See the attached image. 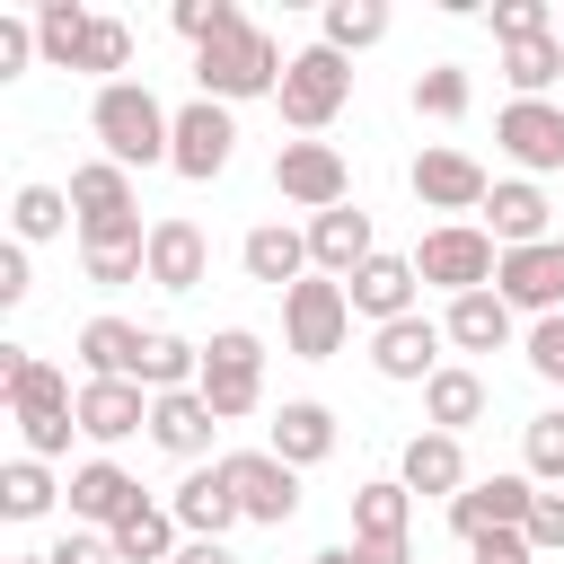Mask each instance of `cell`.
Returning <instances> with one entry per match:
<instances>
[{"label":"cell","instance_id":"cell-1","mask_svg":"<svg viewBox=\"0 0 564 564\" xmlns=\"http://www.w3.org/2000/svg\"><path fill=\"white\" fill-rule=\"evenodd\" d=\"M0 388H9V414L26 432V458H62L70 432H79V397L53 361H35L26 344H0Z\"/></svg>","mask_w":564,"mask_h":564},{"label":"cell","instance_id":"cell-2","mask_svg":"<svg viewBox=\"0 0 564 564\" xmlns=\"http://www.w3.org/2000/svg\"><path fill=\"white\" fill-rule=\"evenodd\" d=\"M282 70H291V53L247 18V26H229L220 44H203L194 53V88L212 97V106H238V97H282Z\"/></svg>","mask_w":564,"mask_h":564},{"label":"cell","instance_id":"cell-3","mask_svg":"<svg viewBox=\"0 0 564 564\" xmlns=\"http://www.w3.org/2000/svg\"><path fill=\"white\" fill-rule=\"evenodd\" d=\"M88 132L106 141V159H115V167H159V159H167V141H176V115L150 97V79H115V88H97Z\"/></svg>","mask_w":564,"mask_h":564},{"label":"cell","instance_id":"cell-4","mask_svg":"<svg viewBox=\"0 0 564 564\" xmlns=\"http://www.w3.org/2000/svg\"><path fill=\"white\" fill-rule=\"evenodd\" d=\"M344 97H352V62L335 53V44H308V53H291V70H282V123L308 141V132H326L335 115H344Z\"/></svg>","mask_w":564,"mask_h":564},{"label":"cell","instance_id":"cell-5","mask_svg":"<svg viewBox=\"0 0 564 564\" xmlns=\"http://www.w3.org/2000/svg\"><path fill=\"white\" fill-rule=\"evenodd\" d=\"M414 273H423L432 291L467 300V291H494V273H502V247H494L476 220H441V229H423V247H414Z\"/></svg>","mask_w":564,"mask_h":564},{"label":"cell","instance_id":"cell-6","mask_svg":"<svg viewBox=\"0 0 564 564\" xmlns=\"http://www.w3.org/2000/svg\"><path fill=\"white\" fill-rule=\"evenodd\" d=\"M344 335H352V300H344V282L308 273V282L282 291V352H291V361H335Z\"/></svg>","mask_w":564,"mask_h":564},{"label":"cell","instance_id":"cell-7","mask_svg":"<svg viewBox=\"0 0 564 564\" xmlns=\"http://www.w3.org/2000/svg\"><path fill=\"white\" fill-rule=\"evenodd\" d=\"M203 405L220 414V423H238V414H256L264 405V335H247V326H220L212 344H203Z\"/></svg>","mask_w":564,"mask_h":564},{"label":"cell","instance_id":"cell-8","mask_svg":"<svg viewBox=\"0 0 564 564\" xmlns=\"http://www.w3.org/2000/svg\"><path fill=\"white\" fill-rule=\"evenodd\" d=\"M273 194H282V203H300V212L317 220V212L352 203V167H344V150H335V141H282V150H273Z\"/></svg>","mask_w":564,"mask_h":564},{"label":"cell","instance_id":"cell-9","mask_svg":"<svg viewBox=\"0 0 564 564\" xmlns=\"http://www.w3.org/2000/svg\"><path fill=\"white\" fill-rule=\"evenodd\" d=\"M79 264L97 291H123V282H150V220L141 212H115V220H79Z\"/></svg>","mask_w":564,"mask_h":564},{"label":"cell","instance_id":"cell-10","mask_svg":"<svg viewBox=\"0 0 564 564\" xmlns=\"http://www.w3.org/2000/svg\"><path fill=\"white\" fill-rule=\"evenodd\" d=\"M494 141L511 150V167L538 185L546 167H564V97H511L494 115Z\"/></svg>","mask_w":564,"mask_h":564},{"label":"cell","instance_id":"cell-11","mask_svg":"<svg viewBox=\"0 0 564 564\" xmlns=\"http://www.w3.org/2000/svg\"><path fill=\"white\" fill-rule=\"evenodd\" d=\"M220 476H229V494H238V511H247L256 529H282V520L300 511V467H282L273 449H229Z\"/></svg>","mask_w":564,"mask_h":564},{"label":"cell","instance_id":"cell-12","mask_svg":"<svg viewBox=\"0 0 564 564\" xmlns=\"http://www.w3.org/2000/svg\"><path fill=\"white\" fill-rule=\"evenodd\" d=\"M229 159H238V123H229V106H212V97L176 106V141H167V167H176V176H194V185H212Z\"/></svg>","mask_w":564,"mask_h":564},{"label":"cell","instance_id":"cell-13","mask_svg":"<svg viewBox=\"0 0 564 564\" xmlns=\"http://www.w3.org/2000/svg\"><path fill=\"white\" fill-rule=\"evenodd\" d=\"M494 291L511 300V317H520V308H529V317H564V238L511 247L502 273H494Z\"/></svg>","mask_w":564,"mask_h":564},{"label":"cell","instance_id":"cell-14","mask_svg":"<svg viewBox=\"0 0 564 564\" xmlns=\"http://www.w3.org/2000/svg\"><path fill=\"white\" fill-rule=\"evenodd\" d=\"M529 502H538L529 476H476V485L449 502V529H458V546H476V538H494V529H529Z\"/></svg>","mask_w":564,"mask_h":564},{"label":"cell","instance_id":"cell-15","mask_svg":"<svg viewBox=\"0 0 564 564\" xmlns=\"http://www.w3.org/2000/svg\"><path fill=\"white\" fill-rule=\"evenodd\" d=\"M441 344H449V335L414 308V317H397V326H370V370L397 379V388H423V379L441 370Z\"/></svg>","mask_w":564,"mask_h":564},{"label":"cell","instance_id":"cell-16","mask_svg":"<svg viewBox=\"0 0 564 564\" xmlns=\"http://www.w3.org/2000/svg\"><path fill=\"white\" fill-rule=\"evenodd\" d=\"M485 194H494V176H485L467 150L441 141V150L414 159V203H423V212H485Z\"/></svg>","mask_w":564,"mask_h":564},{"label":"cell","instance_id":"cell-17","mask_svg":"<svg viewBox=\"0 0 564 564\" xmlns=\"http://www.w3.org/2000/svg\"><path fill=\"white\" fill-rule=\"evenodd\" d=\"M370 256H379V238H370V212H361V203H335V212L308 220V264H317L326 282H352Z\"/></svg>","mask_w":564,"mask_h":564},{"label":"cell","instance_id":"cell-18","mask_svg":"<svg viewBox=\"0 0 564 564\" xmlns=\"http://www.w3.org/2000/svg\"><path fill=\"white\" fill-rule=\"evenodd\" d=\"M62 494H70V520H88V529H106V538H115V529H123V520L150 502V494H141V485H132L115 458H88V467H70V485H62Z\"/></svg>","mask_w":564,"mask_h":564},{"label":"cell","instance_id":"cell-19","mask_svg":"<svg viewBox=\"0 0 564 564\" xmlns=\"http://www.w3.org/2000/svg\"><path fill=\"white\" fill-rule=\"evenodd\" d=\"M414 291H423L414 256H370V264H361V273L344 282L352 317H370V326H397V317H414Z\"/></svg>","mask_w":564,"mask_h":564},{"label":"cell","instance_id":"cell-20","mask_svg":"<svg viewBox=\"0 0 564 564\" xmlns=\"http://www.w3.org/2000/svg\"><path fill=\"white\" fill-rule=\"evenodd\" d=\"M141 423H150V388H141V379H79V432H88L97 449L132 441Z\"/></svg>","mask_w":564,"mask_h":564},{"label":"cell","instance_id":"cell-21","mask_svg":"<svg viewBox=\"0 0 564 564\" xmlns=\"http://www.w3.org/2000/svg\"><path fill=\"white\" fill-rule=\"evenodd\" d=\"M546 220H555V203H546L529 176H494V194H485V238H494L502 256H511V247H538Z\"/></svg>","mask_w":564,"mask_h":564},{"label":"cell","instance_id":"cell-22","mask_svg":"<svg viewBox=\"0 0 564 564\" xmlns=\"http://www.w3.org/2000/svg\"><path fill=\"white\" fill-rule=\"evenodd\" d=\"M203 273H212V238H203L185 212L150 220V282H159V291H194Z\"/></svg>","mask_w":564,"mask_h":564},{"label":"cell","instance_id":"cell-23","mask_svg":"<svg viewBox=\"0 0 564 564\" xmlns=\"http://www.w3.org/2000/svg\"><path fill=\"white\" fill-rule=\"evenodd\" d=\"M397 485H405V494H449V502H458V494L476 485V476H467L458 432H414V441H405V458H397Z\"/></svg>","mask_w":564,"mask_h":564},{"label":"cell","instance_id":"cell-24","mask_svg":"<svg viewBox=\"0 0 564 564\" xmlns=\"http://www.w3.org/2000/svg\"><path fill=\"white\" fill-rule=\"evenodd\" d=\"M167 511H176V529H185V538H220V546H229V529L247 520V511H238V494H229V476H220V458H212V467H194V476L176 485V502H167Z\"/></svg>","mask_w":564,"mask_h":564},{"label":"cell","instance_id":"cell-25","mask_svg":"<svg viewBox=\"0 0 564 564\" xmlns=\"http://www.w3.org/2000/svg\"><path fill=\"white\" fill-rule=\"evenodd\" d=\"M238 264H247V282H273V291H291V282H308V229L256 220V229H247V247H238Z\"/></svg>","mask_w":564,"mask_h":564},{"label":"cell","instance_id":"cell-26","mask_svg":"<svg viewBox=\"0 0 564 564\" xmlns=\"http://www.w3.org/2000/svg\"><path fill=\"white\" fill-rule=\"evenodd\" d=\"M212 432H220V414L203 405V388L150 397V441H159L167 458H203V449H212Z\"/></svg>","mask_w":564,"mask_h":564},{"label":"cell","instance_id":"cell-27","mask_svg":"<svg viewBox=\"0 0 564 564\" xmlns=\"http://www.w3.org/2000/svg\"><path fill=\"white\" fill-rule=\"evenodd\" d=\"M141 352H150V335L132 317H88L79 326V370L88 379H141Z\"/></svg>","mask_w":564,"mask_h":564},{"label":"cell","instance_id":"cell-28","mask_svg":"<svg viewBox=\"0 0 564 564\" xmlns=\"http://www.w3.org/2000/svg\"><path fill=\"white\" fill-rule=\"evenodd\" d=\"M282 467H317V458H335V414L317 405V397H291L282 414H273V441H264Z\"/></svg>","mask_w":564,"mask_h":564},{"label":"cell","instance_id":"cell-29","mask_svg":"<svg viewBox=\"0 0 564 564\" xmlns=\"http://www.w3.org/2000/svg\"><path fill=\"white\" fill-rule=\"evenodd\" d=\"M441 335H449L458 352H502V344H511V300H502V291H467V300H449Z\"/></svg>","mask_w":564,"mask_h":564},{"label":"cell","instance_id":"cell-30","mask_svg":"<svg viewBox=\"0 0 564 564\" xmlns=\"http://www.w3.org/2000/svg\"><path fill=\"white\" fill-rule=\"evenodd\" d=\"M423 414H432V432H467V423H485V379H476L467 361H441V370L423 379Z\"/></svg>","mask_w":564,"mask_h":564},{"label":"cell","instance_id":"cell-31","mask_svg":"<svg viewBox=\"0 0 564 564\" xmlns=\"http://www.w3.org/2000/svg\"><path fill=\"white\" fill-rule=\"evenodd\" d=\"M70 212H79V220L141 212V194H132V167H115V159H88V167H70Z\"/></svg>","mask_w":564,"mask_h":564},{"label":"cell","instance_id":"cell-32","mask_svg":"<svg viewBox=\"0 0 564 564\" xmlns=\"http://www.w3.org/2000/svg\"><path fill=\"white\" fill-rule=\"evenodd\" d=\"M176 546H185V529H176L167 502H141V511L115 529V555H123V564H176Z\"/></svg>","mask_w":564,"mask_h":564},{"label":"cell","instance_id":"cell-33","mask_svg":"<svg viewBox=\"0 0 564 564\" xmlns=\"http://www.w3.org/2000/svg\"><path fill=\"white\" fill-rule=\"evenodd\" d=\"M9 229H18V247H44V238L79 229V212H70V194H62V185H18V203H9Z\"/></svg>","mask_w":564,"mask_h":564},{"label":"cell","instance_id":"cell-34","mask_svg":"<svg viewBox=\"0 0 564 564\" xmlns=\"http://www.w3.org/2000/svg\"><path fill=\"white\" fill-rule=\"evenodd\" d=\"M405 520H414V494L397 476L352 485V538H405Z\"/></svg>","mask_w":564,"mask_h":564},{"label":"cell","instance_id":"cell-35","mask_svg":"<svg viewBox=\"0 0 564 564\" xmlns=\"http://www.w3.org/2000/svg\"><path fill=\"white\" fill-rule=\"evenodd\" d=\"M88 26H97V18H88L79 0H44V9H35V44H44V62H53V70H79Z\"/></svg>","mask_w":564,"mask_h":564},{"label":"cell","instance_id":"cell-36","mask_svg":"<svg viewBox=\"0 0 564 564\" xmlns=\"http://www.w3.org/2000/svg\"><path fill=\"white\" fill-rule=\"evenodd\" d=\"M53 494H62V485H53V467H44V458H26V449H18V458L0 467V511H9V520H44V511H53Z\"/></svg>","mask_w":564,"mask_h":564},{"label":"cell","instance_id":"cell-37","mask_svg":"<svg viewBox=\"0 0 564 564\" xmlns=\"http://www.w3.org/2000/svg\"><path fill=\"white\" fill-rule=\"evenodd\" d=\"M379 35H388V9H379V0H326V35H317V44H335V53L352 62V53H370Z\"/></svg>","mask_w":564,"mask_h":564},{"label":"cell","instance_id":"cell-38","mask_svg":"<svg viewBox=\"0 0 564 564\" xmlns=\"http://www.w3.org/2000/svg\"><path fill=\"white\" fill-rule=\"evenodd\" d=\"M502 79H511L520 97L564 88V44H555V35H538V44H502Z\"/></svg>","mask_w":564,"mask_h":564},{"label":"cell","instance_id":"cell-39","mask_svg":"<svg viewBox=\"0 0 564 564\" xmlns=\"http://www.w3.org/2000/svg\"><path fill=\"white\" fill-rule=\"evenodd\" d=\"M520 476L529 485H564V405H546V414H529V432H520Z\"/></svg>","mask_w":564,"mask_h":564},{"label":"cell","instance_id":"cell-40","mask_svg":"<svg viewBox=\"0 0 564 564\" xmlns=\"http://www.w3.org/2000/svg\"><path fill=\"white\" fill-rule=\"evenodd\" d=\"M467 70L458 62H432V70H414V115H432V123H458L467 115Z\"/></svg>","mask_w":564,"mask_h":564},{"label":"cell","instance_id":"cell-41","mask_svg":"<svg viewBox=\"0 0 564 564\" xmlns=\"http://www.w3.org/2000/svg\"><path fill=\"white\" fill-rule=\"evenodd\" d=\"M123 62H132V26H123V18H97V26H88V44H79V70H88L97 88H115V79H123Z\"/></svg>","mask_w":564,"mask_h":564},{"label":"cell","instance_id":"cell-42","mask_svg":"<svg viewBox=\"0 0 564 564\" xmlns=\"http://www.w3.org/2000/svg\"><path fill=\"white\" fill-rule=\"evenodd\" d=\"M229 26H247V9L238 0H176V35L203 53V44H220Z\"/></svg>","mask_w":564,"mask_h":564},{"label":"cell","instance_id":"cell-43","mask_svg":"<svg viewBox=\"0 0 564 564\" xmlns=\"http://www.w3.org/2000/svg\"><path fill=\"white\" fill-rule=\"evenodd\" d=\"M538 35H555L546 0H494V44H538Z\"/></svg>","mask_w":564,"mask_h":564},{"label":"cell","instance_id":"cell-44","mask_svg":"<svg viewBox=\"0 0 564 564\" xmlns=\"http://www.w3.org/2000/svg\"><path fill=\"white\" fill-rule=\"evenodd\" d=\"M44 564H123V555H115L106 529H62V538L44 546Z\"/></svg>","mask_w":564,"mask_h":564},{"label":"cell","instance_id":"cell-45","mask_svg":"<svg viewBox=\"0 0 564 564\" xmlns=\"http://www.w3.org/2000/svg\"><path fill=\"white\" fill-rule=\"evenodd\" d=\"M520 352H529V370H538V379H546V388H564V317H538V326H529V344H520Z\"/></svg>","mask_w":564,"mask_h":564},{"label":"cell","instance_id":"cell-46","mask_svg":"<svg viewBox=\"0 0 564 564\" xmlns=\"http://www.w3.org/2000/svg\"><path fill=\"white\" fill-rule=\"evenodd\" d=\"M546 546H564V494L555 485H538V502H529V555H546Z\"/></svg>","mask_w":564,"mask_h":564},{"label":"cell","instance_id":"cell-47","mask_svg":"<svg viewBox=\"0 0 564 564\" xmlns=\"http://www.w3.org/2000/svg\"><path fill=\"white\" fill-rule=\"evenodd\" d=\"M35 53H44V44H35V18H0V79H18Z\"/></svg>","mask_w":564,"mask_h":564},{"label":"cell","instance_id":"cell-48","mask_svg":"<svg viewBox=\"0 0 564 564\" xmlns=\"http://www.w3.org/2000/svg\"><path fill=\"white\" fill-rule=\"evenodd\" d=\"M26 291H35V264H26V247L9 238V247H0V308H18Z\"/></svg>","mask_w":564,"mask_h":564},{"label":"cell","instance_id":"cell-49","mask_svg":"<svg viewBox=\"0 0 564 564\" xmlns=\"http://www.w3.org/2000/svg\"><path fill=\"white\" fill-rule=\"evenodd\" d=\"M467 555H476V564H529V529H494V538H476Z\"/></svg>","mask_w":564,"mask_h":564},{"label":"cell","instance_id":"cell-50","mask_svg":"<svg viewBox=\"0 0 564 564\" xmlns=\"http://www.w3.org/2000/svg\"><path fill=\"white\" fill-rule=\"evenodd\" d=\"M352 555H361V564H414L405 538H352Z\"/></svg>","mask_w":564,"mask_h":564},{"label":"cell","instance_id":"cell-51","mask_svg":"<svg viewBox=\"0 0 564 564\" xmlns=\"http://www.w3.org/2000/svg\"><path fill=\"white\" fill-rule=\"evenodd\" d=\"M176 564H238V555H229L220 538H185V546H176Z\"/></svg>","mask_w":564,"mask_h":564},{"label":"cell","instance_id":"cell-52","mask_svg":"<svg viewBox=\"0 0 564 564\" xmlns=\"http://www.w3.org/2000/svg\"><path fill=\"white\" fill-rule=\"evenodd\" d=\"M308 564H361V555H352V546H326V555H308Z\"/></svg>","mask_w":564,"mask_h":564},{"label":"cell","instance_id":"cell-53","mask_svg":"<svg viewBox=\"0 0 564 564\" xmlns=\"http://www.w3.org/2000/svg\"><path fill=\"white\" fill-rule=\"evenodd\" d=\"M555 44H564V9H555Z\"/></svg>","mask_w":564,"mask_h":564},{"label":"cell","instance_id":"cell-54","mask_svg":"<svg viewBox=\"0 0 564 564\" xmlns=\"http://www.w3.org/2000/svg\"><path fill=\"white\" fill-rule=\"evenodd\" d=\"M9 564H44V555H9Z\"/></svg>","mask_w":564,"mask_h":564}]
</instances>
